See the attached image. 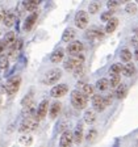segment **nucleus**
<instances>
[{"mask_svg":"<svg viewBox=\"0 0 138 147\" xmlns=\"http://www.w3.org/2000/svg\"><path fill=\"white\" fill-rule=\"evenodd\" d=\"M80 88H82V92L87 97H93V87L89 86V84H84V83H79Z\"/></svg>","mask_w":138,"mask_h":147,"instance_id":"b1692460","label":"nucleus"},{"mask_svg":"<svg viewBox=\"0 0 138 147\" xmlns=\"http://www.w3.org/2000/svg\"><path fill=\"white\" fill-rule=\"evenodd\" d=\"M75 36H76L75 29H72V28H67V29L63 32V34H62V41H63V42H72L74 38H75Z\"/></svg>","mask_w":138,"mask_h":147,"instance_id":"dca6fc26","label":"nucleus"},{"mask_svg":"<svg viewBox=\"0 0 138 147\" xmlns=\"http://www.w3.org/2000/svg\"><path fill=\"white\" fill-rule=\"evenodd\" d=\"M97 135V133H96V130H91V131L87 134V141H93L95 139V137Z\"/></svg>","mask_w":138,"mask_h":147,"instance_id":"e433bc0d","label":"nucleus"},{"mask_svg":"<svg viewBox=\"0 0 138 147\" xmlns=\"http://www.w3.org/2000/svg\"><path fill=\"white\" fill-rule=\"evenodd\" d=\"M92 105H93L95 110H97V112H103L107 108L104 97L100 95H93V97H92Z\"/></svg>","mask_w":138,"mask_h":147,"instance_id":"9b49d317","label":"nucleus"},{"mask_svg":"<svg viewBox=\"0 0 138 147\" xmlns=\"http://www.w3.org/2000/svg\"><path fill=\"white\" fill-rule=\"evenodd\" d=\"M121 1H129V0H121Z\"/></svg>","mask_w":138,"mask_h":147,"instance_id":"37998d69","label":"nucleus"},{"mask_svg":"<svg viewBox=\"0 0 138 147\" xmlns=\"http://www.w3.org/2000/svg\"><path fill=\"white\" fill-rule=\"evenodd\" d=\"M134 58L138 61V46H137V49H135V51H134Z\"/></svg>","mask_w":138,"mask_h":147,"instance_id":"a19ab883","label":"nucleus"},{"mask_svg":"<svg viewBox=\"0 0 138 147\" xmlns=\"http://www.w3.org/2000/svg\"><path fill=\"white\" fill-rule=\"evenodd\" d=\"M3 43L5 45V47H11L16 43V34L13 32H8L3 38Z\"/></svg>","mask_w":138,"mask_h":147,"instance_id":"a211bd4d","label":"nucleus"},{"mask_svg":"<svg viewBox=\"0 0 138 147\" xmlns=\"http://www.w3.org/2000/svg\"><path fill=\"white\" fill-rule=\"evenodd\" d=\"M74 143V133L70 130H64L59 138V147H71Z\"/></svg>","mask_w":138,"mask_h":147,"instance_id":"423d86ee","label":"nucleus"},{"mask_svg":"<svg viewBox=\"0 0 138 147\" xmlns=\"http://www.w3.org/2000/svg\"><path fill=\"white\" fill-rule=\"evenodd\" d=\"M5 15H7L5 9L0 8V22H3V21H4V17H5Z\"/></svg>","mask_w":138,"mask_h":147,"instance_id":"58836bf2","label":"nucleus"},{"mask_svg":"<svg viewBox=\"0 0 138 147\" xmlns=\"http://www.w3.org/2000/svg\"><path fill=\"white\" fill-rule=\"evenodd\" d=\"M135 33H137V36H138V28H137V30H135Z\"/></svg>","mask_w":138,"mask_h":147,"instance_id":"79ce46f5","label":"nucleus"},{"mask_svg":"<svg viewBox=\"0 0 138 147\" xmlns=\"http://www.w3.org/2000/svg\"><path fill=\"white\" fill-rule=\"evenodd\" d=\"M18 142L22 144V146H30L32 143H33V138L30 137V135H22V137H20V139H18Z\"/></svg>","mask_w":138,"mask_h":147,"instance_id":"c85d7f7f","label":"nucleus"},{"mask_svg":"<svg viewBox=\"0 0 138 147\" xmlns=\"http://www.w3.org/2000/svg\"><path fill=\"white\" fill-rule=\"evenodd\" d=\"M125 11L129 13V15H134L137 12V4L135 3H128L125 7Z\"/></svg>","mask_w":138,"mask_h":147,"instance_id":"473e14b6","label":"nucleus"},{"mask_svg":"<svg viewBox=\"0 0 138 147\" xmlns=\"http://www.w3.org/2000/svg\"><path fill=\"white\" fill-rule=\"evenodd\" d=\"M83 125L82 123H78L76 127H75V131H74V143L75 144H80L83 141Z\"/></svg>","mask_w":138,"mask_h":147,"instance_id":"2eb2a0df","label":"nucleus"},{"mask_svg":"<svg viewBox=\"0 0 138 147\" xmlns=\"http://www.w3.org/2000/svg\"><path fill=\"white\" fill-rule=\"evenodd\" d=\"M75 25L79 29H86L87 25H88V13L84 12V11H79L75 15Z\"/></svg>","mask_w":138,"mask_h":147,"instance_id":"0eeeda50","label":"nucleus"},{"mask_svg":"<svg viewBox=\"0 0 138 147\" xmlns=\"http://www.w3.org/2000/svg\"><path fill=\"white\" fill-rule=\"evenodd\" d=\"M38 122L40 119L37 118V116H29V117H24L22 122L20 123V127H18V131L24 133V134H28L30 131H34L37 127H38Z\"/></svg>","mask_w":138,"mask_h":147,"instance_id":"f257e3e1","label":"nucleus"},{"mask_svg":"<svg viewBox=\"0 0 138 147\" xmlns=\"http://www.w3.org/2000/svg\"><path fill=\"white\" fill-rule=\"evenodd\" d=\"M118 4H120L118 0H109L107 5H108V8H109V9H112V11H113V9H116L117 7H118Z\"/></svg>","mask_w":138,"mask_h":147,"instance_id":"c9c22d12","label":"nucleus"},{"mask_svg":"<svg viewBox=\"0 0 138 147\" xmlns=\"http://www.w3.org/2000/svg\"><path fill=\"white\" fill-rule=\"evenodd\" d=\"M37 18H38V12H36L34 11L33 13H30V15L28 16L26 18H25V22H24V30H30L34 26V24H36Z\"/></svg>","mask_w":138,"mask_h":147,"instance_id":"f8f14e48","label":"nucleus"},{"mask_svg":"<svg viewBox=\"0 0 138 147\" xmlns=\"http://www.w3.org/2000/svg\"><path fill=\"white\" fill-rule=\"evenodd\" d=\"M122 70H124V66L121 63H114L112 67H110V70H109V72L110 74H121L122 72Z\"/></svg>","mask_w":138,"mask_h":147,"instance_id":"2f4dec72","label":"nucleus"},{"mask_svg":"<svg viewBox=\"0 0 138 147\" xmlns=\"http://www.w3.org/2000/svg\"><path fill=\"white\" fill-rule=\"evenodd\" d=\"M83 118H84V122L88 123V125H92V123H95L96 121V113L95 110H86L84 112V116H83Z\"/></svg>","mask_w":138,"mask_h":147,"instance_id":"6ab92c4d","label":"nucleus"},{"mask_svg":"<svg viewBox=\"0 0 138 147\" xmlns=\"http://www.w3.org/2000/svg\"><path fill=\"white\" fill-rule=\"evenodd\" d=\"M118 26V18L112 17L109 21L107 22V26H105V32L107 33H113L116 30V28Z\"/></svg>","mask_w":138,"mask_h":147,"instance_id":"aec40b11","label":"nucleus"},{"mask_svg":"<svg viewBox=\"0 0 138 147\" xmlns=\"http://www.w3.org/2000/svg\"><path fill=\"white\" fill-rule=\"evenodd\" d=\"M104 100H105V104H107V107H108V105H110V104H112V101H113V95L105 96Z\"/></svg>","mask_w":138,"mask_h":147,"instance_id":"4c0bfd02","label":"nucleus"},{"mask_svg":"<svg viewBox=\"0 0 138 147\" xmlns=\"http://www.w3.org/2000/svg\"><path fill=\"white\" fill-rule=\"evenodd\" d=\"M100 7H101V4L99 3V1H92L88 7V12L92 13V15H93V13H97L99 11H100Z\"/></svg>","mask_w":138,"mask_h":147,"instance_id":"c756f323","label":"nucleus"},{"mask_svg":"<svg viewBox=\"0 0 138 147\" xmlns=\"http://www.w3.org/2000/svg\"><path fill=\"white\" fill-rule=\"evenodd\" d=\"M61 108H62V104L59 102V101H55V102H53L51 105H50V109H49V114H50V118H57L59 114V112H61Z\"/></svg>","mask_w":138,"mask_h":147,"instance_id":"f3484780","label":"nucleus"},{"mask_svg":"<svg viewBox=\"0 0 138 147\" xmlns=\"http://www.w3.org/2000/svg\"><path fill=\"white\" fill-rule=\"evenodd\" d=\"M135 1H137V3H138V0H135Z\"/></svg>","mask_w":138,"mask_h":147,"instance_id":"c03bdc74","label":"nucleus"},{"mask_svg":"<svg viewBox=\"0 0 138 147\" xmlns=\"http://www.w3.org/2000/svg\"><path fill=\"white\" fill-rule=\"evenodd\" d=\"M47 109H49V101L42 100L40 102V105H38V108H37V112H36V116L40 121L47 116Z\"/></svg>","mask_w":138,"mask_h":147,"instance_id":"9d476101","label":"nucleus"},{"mask_svg":"<svg viewBox=\"0 0 138 147\" xmlns=\"http://www.w3.org/2000/svg\"><path fill=\"white\" fill-rule=\"evenodd\" d=\"M104 36L103 30L99 29V28H91L88 30L86 32V37L89 38V40H96V38H101V37Z\"/></svg>","mask_w":138,"mask_h":147,"instance_id":"ddd939ff","label":"nucleus"},{"mask_svg":"<svg viewBox=\"0 0 138 147\" xmlns=\"http://www.w3.org/2000/svg\"><path fill=\"white\" fill-rule=\"evenodd\" d=\"M83 49H84V46H83L82 42H79V41H72V42L68 43L66 51L70 55H76V54H80V53L83 51Z\"/></svg>","mask_w":138,"mask_h":147,"instance_id":"1a4fd4ad","label":"nucleus"},{"mask_svg":"<svg viewBox=\"0 0 138 147\" xmlns=\"http://www.w3.org/2000/svg\"><path fill=\"white\" fill-rule=\"evenodd\" d=\"M67 92H68V87L66 84H58V86H55L51 88L50 95H51V97L58 98V97H63Z\"/></svg>","mask_w":138,"mask_h":147,"instance_id":"6e6552de","label":"nucleus"},{"mask_svg":"<svg viewBox=\"0 0 138 147\" xmlns=\"http://www.w3.org/2000/svg\"><path fill=\"white\" fill-rule=\"evenodd\" d=\"M121 83V76L120 74H110V79H109V84L110 88H117Z\"/></svg>","mask_w":138,"mask_h":147,"instance_id":"4be33fe9","label":"nucleus"},{"mask_svg":"<svg viewBox=\"0 0 138 147\" xmlns=\"http://www.w3.org/2000/svg\"><path fill=\"white\" fill-rule=\"evenodd\" d=\"M83 62H84V57L82 54H76V55H71V58L67 59V61L64 62V68L68 71H74L76 67L82 66Z\"/></svg>","mask_w":138,"mask_h":147,"instance_id":"39448f33","label":"nucleus"},{"mask_svg":"<svg viewBox=\"0 0 138 147\" xmlns=\"http://www.w3.org/2000/svg\"><path fill=\"white\" fill-rule=\"evenodd\" d=\"M110 87V84H109V80L108 79H100V80H97L96 82V88L99 89V91H107L108 88Z\"/></svg>","mask_w":138,"mask_h":147,"instance_id":"a878e982","label":"nucleus"},{"mask_svg":"<svg viewBox=\"0 0 138 147\" xmlns=\"http://www.w3.org/2000/svg\"><path fill=\"white\" fill-rule=\"evenodd\" d=\"M38 5V0H25L24 7L26 11H30V12H34Z\"/></svg>","mask_w":138,"mask_h":147,"instance_id":"bb28decb","label":"nucleus"},{"mask_svg":"<svg viewBox=\"0 0 138 147\" xmlns=\"http://www.w3.org/2000/svg\"><path fill=\"white\" fill-rule=\"evenodd\" d=\"M120 58H121V61L122 62H130L132 61V51L129 49H124L121 50V54H120Z\"/></svg>","mask_w":138,"mask_h":147,"instance_id":"cd10ccee","label":"nucleus"},{"mask_svg":"<svg viewBox=\"0 0 138 147\" xmlns=\"http://www.w3.org/2000/svg\"><path fill=\"white\" fill-rule=\"evenodd\" d=\"M7 66H8V57L0 55V68L4 70V68H7Z\"/></svg>","mask_w":138,"mask_h":147,"instance_id":"f704fd0d","label":"nucleus"},{"mask_svg":"<svg viewBox=\"0 0 138 147\" xmlns=\"http://www.w3.org/2000/svg\"><path fill=\"white\" fill-rule=\"evenodd\" d=\"M113 12L114 11H112V9H109V11H107V12H104L103 15H101V21H105L108 22L112 18V16H113Z\"/></svg>","mask_w":138,"mask_h":147,"instance_id":"72a5a7b5","label":"nucleus"},{"mask_svg":"<svg viewBox=\"0 0 138 147\" xmlns=\"http://www.w3.org/2000/svg\"><path fill=\"white\" fill-rule=\"evenodd\" d=\"M135 72V66L133 63H126L125 66H124V70H122V74L125 75V76H132V75H134Z\"/></svg>","mask_w":138,"mask_h":147,"instance_id":"393cba45","label":"nucleus"},{"mask_svg":"<svg viewBox=\"0 0 138 147\" xmlns=\"http://www.w3.org/2000/svg\"><path fill=\"white\" fill-rule=\"evenodd\" d=\"M0 104H1V101H0Z\"/></svg>","mask_w":138,"mask_h":147,"instance_id":"a18cd8bd","label":"nucleus"},{"mask_svg":"<svg viewBox=\"0 0 138 147\" xmlns=\"http://www.w3.org/2000/svg\"><path fill=\"white\" fill-rule=\"evenodd\" d=\"M20 84H21V78L18 76V75L17 76H13L5 83V86H4V91L7 92V95L12 96L18 91Z\"/></svg>","mask_w":138,"mask_h":147,"instance_id":"20e7f679","label":"nucleus"},{"mask_svg":"<svg viewBox=\"0 0 138 147\" xmlns=\"http://www.w3.org/2000/svg\"><path fill=\"white\" fill-rule=\"evenodd\" d=\"M63 57H64V50L59 47V49H57L55 51L51 53L50 61H51V63H59V62L63 61Z\"/></svg>","mask_w":138,"mask_h":147,"instance_id":"4468645a","label":"nucleus"},{"mask_svg":"<svg viewBox=\"0 0 138 147\" xmlns=\"http://www.w3.org/2000/svg\"><path fill=\"white\" fill-rule=\"evenodd\" d=\"M15 20H16V16H15V13H13L12 11H8V12H7V15H5V17H4V21H3V24L5 25V26L11 28L13 24H15Z\"/></svg>","mask_w":138,"mask_h":147,"instance_id":"412c9836","label":"nucleus"},{"mask_svg":"<svg viewBox=\"0 0 138 147\" xmlns=\"http://www.w3.org/2000/svg\"><path fill=\"white\" fill-rule=\"evenodd\" d=\"M32 104H33V92H30L29 95H26L21 101L22 107H28V105H32Z\"/></svg>","mask_w":138,"mask_h":147,"instance_id":"7c9ffc66","label":"nucleus"},{"mask_svg":"<svg viewBox=\"0 0 138 147\" xmlns=\"http://www.w3.org/2000/svg\"><path fill=\"white\" fill-rule=\"evenodd\" d=\"M4 49H5V45L3 43V41H0V55H3Z\"/></svg>","mask_w":138,"mask_h":147,"instance_id":"ea45409f","label":"nucleus"},{"mask_svg":"<svg viewBox=\"0 0 138 147\" xmlns=\"http://www.w3.org/2000/svg\"><path fill=\"white\" fill-rule=\"evenodd\" d=\"M88 102V97H87L82 91H72L71 92V104L74 105V108L76 109H84L87 107Z\"/></svg>","mask_w":138,"mask_h":147,"instance_id":"f03ea898","label":"nucleus"},{"mask_svg":"<svg viewBox=\"0 0 138 147\" xmlns=\"http://www.w3.org/2000/svg\"><path fill=\"white\" fill-rule=\"evenodd\" d=\"M61 78H62V71L59 68H51L43 75L42 83L45 86H51V84H55Z\"/></svg>","mask_w":138,"mask_h":147,"instance_id":"7ed1b4c3","label":"nucleus"},{"mask_svg":"<svg viewBox=\"0 0 138 147\" xmlns=\"http://www.w3.org/2000/svg\"><path fill=\"white\" fill-rule=\"evenodd\" d=\"M114 95H116L117 98H124L128 95V87H126L125 84H120L116 88V93H114Z\"/></svg>","mask_w":138,"mask_h":147,"instance_id":"5701e85b","label":"nucleus"}]
</instances>
